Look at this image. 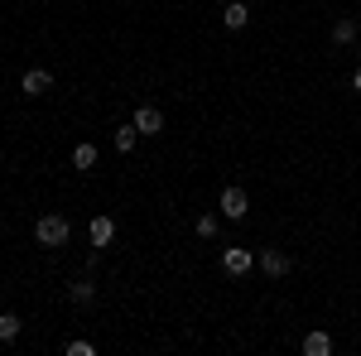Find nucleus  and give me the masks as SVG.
Returning <instances> with one entry per match:
<instances>
[{
    "label": "nucleus",
    "mask_w": 361,
    "mask_h": 356,
    "mask_svg": "<svg viewBox=\"0 0 361 356\" xmlns=\"http://www.w3.org/2000/svg\"><path fill=\"white\" fill-rule=\"evenodd\" d=\"M68 236H73V226H68V217H58V212L34 221V241H39V246L58 250V246H68Z\"/></svg>",
    "instance_id": "obj_1"
},
{
    "label": "nucleus",
    "mask_w": 361,
    "mask_h": 356,
    "mask_svg": "<svg viewBox=\"0 0 361 356\" xmlns=\"http://www.w3.org/2000/svg\"><path fill=\"white\" fill-rule=\"evenodd\" d=\"M217 207H222V217H226V221H241V217L250 212L246 188H236V183H231V188H222V202H217Z\"/></svg>",
    "instance_id": "obj_2"
},
{
    "label": "nucleus",
    "mask_w": 361,
    "mask_h": 356,
    "mask_svg": "<svg viewBox=\"0 0 361 356\" xmlns=\"http://www.w3.org/2000/svg\"><path fill=\"white\" fill-rule=\"evenodd\" d=\"M250 265H255V255H250L246 246H226L222 250V270L226 274H236V279H241V274H250Z\"/></svg>",
    "instance_id": "obj_3"
},
{
    "label": "nucleus",
    "mask_w": 361,
    "mask_h": 356,
    "mask_svg": "<svg viewBox=\"0 0 361 356\" xmlns=\"http://www.w3.org/2000/svg\"><path fill=\"white\" fill-rule=\"evenodd\" d=\"M49 87H54V73H49V68H29L25 78H20V92H25V97H44Z\"/></svg>",
    "instance_id": "obj_4"
},
{
    "label": "nucleus",
    "mask_w": 361,
    "mask_h": 356,
    "mask_svg": "<svg viewBox=\"0 0 361 356\" xmlns=\"http://www.w3.org/2000/svg\"><path fill=\"white\" fill-rule=\"evenodd\" d=\"M130 125H135L140 135H159V130H164V111H159V106H140Z\"/></svg>",
    "instance_id": "obj_5"
},
{
    "label": "nucleus",
    "mask_w": 361,
    "mask_h": 356,
    "mask_svg": "<svg viewBox=\"0 0 361 356\" xmlns=\"http://www.w3.org/2000/svg\"><path fill=\"white\" fill-rule=\"evenodd\" d=\"M260 270L270 274V279H284L289 274V255L284 250H260Z\"/></svg>",
    "instance_id": "obj_6"
},
{
    "label": "nucleus",
    "mask_w": 361,
    "mask_h": 356,
    "mask_svg": "<svg viewBox=\"0 0 361 356\" xmlns=\"http://www.w3.org/2000/svg\"><path fill=\"white\" fill-rule=\"evenodd\" d=\"M222 25H226V29H246V25H250L246 0H231V5H226V10H222Z\"/></svg>",
    "instance_id": "obj_7"
},
{
    "label": "nucleus",
    "mask_w": 361,
    "mask_h": 356,
    "mask_svg": "<svg viewBox=\"0 0 361 356\" xmlns=\"http://www.w3.org/2000/svg\"><path fill=\"white\" fill-rule=\"evenodd\" d=\"M111 236H116V221L111 217H92V246H97V250L111 246Z\"/></svg>",
    "instance_id": "obj_8"
},
{
    "label": "nucleus",
    "mask_w": 361,
    "mask_h": 356,
    "mask_svg": "<svg viewBox=\"0 0 361 356\" xmlns=\"http://www.w3.org/2000/svg\"><path fill=\"white\" fill-rule=\"evenodd\" d=\"M193 231H197V236H202V241H212V236L222 231V217H217V212H202V217L193 221Z\"/></svg>",
    "instance_id": "obj_9"
},
{
    "label": "nucleus",
    "mask_w": 361,
    "mask_h": 356,
    "mask_svg": "<svg viewBox=\"0 0 361 356\" xmlns=\"http://www.w3.org/2000/svg\"><path fill=\"white\" fill-rule=\"evenodd\" d=\"M304 352L308 356H328V352H333V337H328V332H308V337H304Z\"/></svg>",
    "instance_id": "obj_10"
},
{
    "label": "nucleus",
    "mask_w": 361,
    "mask_h": 356,
    "mask_svg": "<svg viewBox=\"0 0 361 356\" xmlns=\"http://www.w3.org/2000/svg\"><path fill=\"white\" fill-rule=\"evenodd\" d=\"M73 168L92 173V168H97V145H78V149H73Z\"/></svg>",
    "instance_id": "obj_11"
},
{
    "label": "nucleus",
    "mask_w": 361,
    "mask_h": 356,
    "mask_svg": "<svg viewBox=\"0 0 361 356\" xmlns=\"http://www.w3.org/2000/svg\"><path fill=\"white\" fill-rule=\"evenodd\" d=\"M68 299H73V303H92V299H97V284H92V279H78V284L68 289Z\"/></svg>",
    "instance_id": "obj_12"
},
{
    "label": "nucleus",
    "mask_w": 361,
    "mask_h": 356,
    "mask_svg": "<svg viewBox=\"0 0 361 356\" xmlns=\"http://www.w3.org/2000/svg\"><path fill=\"white\" fill-rule=\"evenodd\" d=\"M20 328H25V323H20L15 313H0V342H15V337H20Z\"/></svg>",
    "instance_id": "obj_13"
},
{
    "label": "nucleus",
    "mask_w": 361,
    "mask_h": 356,
    "mask_svg": "<svg viewBox=\"0 0 361 356\" xmlns=\"http://www.w3.org/2000/svg\"><path fill=\"white\" fill-rule=\"evenodd\" d=\"M135 140H140L135 125H121V130H116V149H121V154H130V149H135Z\"/></svg>",
    "instance_id": "obj_14"
},
{
    "label": "nucleus",
    "mask_w": 361,
    "mask_h": 356,
    "mask_svg": "<svg viewBox=\"0 0 361 356\" xmlns=\"http://www.w3.org/2000/svg\"><path fill=\"white\" fill-rule=\"evenodd\" d=\"M357 39V20H337L333 25V44H352Z\"/></svg>",
    "instance_id": "obj_15"
},
{
    "label": "nucleus",
    "mask_w": 361,
    "mask_h": 356,
    "mask_svg": "<svg viewBox=\"0 0 361 356\" xmlns=\"http://www.w3.org/2000/svg\"><path fill=\"white\" fill-rule=\"evenodd\" d=\"M92 352H97V347H92L87 337H78V342H68V356H92Z\"/></svg>",
    "instance_id": "obj_16"
},
{
    "label": "nucleus",
    "mask_w": 361,
    "mask_h": 356,
    "mask_svg": "<svg viewBox=\"0 0 361 356\" xmlns=\"http://www.w3.org/2000/svg\"><path fill=\"white\" fill-rule=\"evenodd\" d=\"M352 87H357V92H361V68H357V73H352Z\"/></svg>",
    "instance_id": "obj_17"
}]
</instances>
